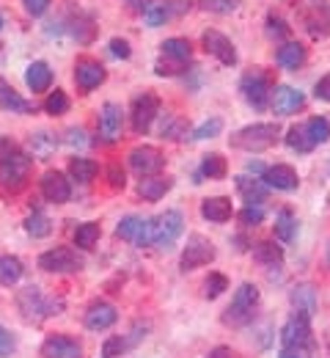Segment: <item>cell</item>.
Segmentation results:
<instances>
[{"label": "cell", "mask_w": 330, "mask_h": 358, "mask_svg": "<svg viewBox=\"0 0 330 358\" xmlns=\"http://www.w3.org/2000/svg\"><path fill=\"white\" fill-rule=\"evenodd\" d=\"M17 306H20V312H22V317L28 322H42V320H47L52 314H58V309H61V303L47 298L39 287H25L17 295Z\"/></svg>", "instance_id": "obj_1"}, {"label": "cell", "mask_w": 330, "mask_h": 358, "mask_svg": "<svg viewBox=\"0 0 330 358\" xmlns=\"http://www.w3.org/2000/svg\"><path fill=\"white\" fill-rule=\"evenodd\" d=\"M278 141V124H250L232 135V146L245 152H264Z\"/></svg>", "instance_id": "obj_2"}, {"label": "cell", "mask_w": 330, "mask_h": 358, "mask_svg": "<svg viewBox=\"0 0 330 358\" xmlns=\"http://www.w3.org/2000/svg\"><path fill=\"white\" fill-rule=\"evenodd\" d=\"M311 317L303 312H294L289 317V322L283 325L281 342L283 350H294V353H303V350H314V339H311Z\"/></svg>", "instance_id": "obj_3"}, {"label": "cell", "mask_w": 330, "mask_h": 358, "mask_svg": "<svg viewBox=\"0 0 330 358\" xmlns=\"http://www.w3.org/2000/svg\"><path fill=\"white\" fill-rule=\"evenodd\" d=\"M259 303V289L253 284H242L234 292V301L232 306L223 314V322L226 325H248L253 320V309Z\"/></svg>", "instance_id": "obj_4"}, {"label": "cell", "mask_w": 330, "mask_h": 358, "mask_svg": "<svg viewBox=\"0 0 330 358\" xmlns=\"http://www.w3.org/2000/svg\"><path fill=\"white\" fill-rule=\"evenodd\" d=\"M239 91H242V96H245V102H248L250 108H256V110H264V108L270 105V94H273V86H270V78H267V72H262V69H253V72L242 75V80H239Z\"/></svg>", "instance_id": "obj_5"}, {"label": "cell", "mask_w": 330, "mask_h": 358, "mask_svg": "<svg viewBox=\"0 0 330 358\" xmlns=\"http://www.w3.org/2000/svg\"><path fill=\"white\" fill-rule=\"evenodd\" d=\"M157 113H160V99H157V94H151V91L138 94V96L133 99V110H130L133 130L138 135H146L149 127H151V122L157 119Z\"/></svg>", "instance_id": "obj_6"}, {"label": "cell", "mask_w": 330, "mask_h": 358, "mask_svg": "<svg viewBox=\"0 0 330 358\" xmlns=\"http://www.w3.org/2000/svg\"><path fill=\"white\" fill-rule=\"evenodd\" d=\"M31 174V157L22 155L20 149L14 155H8L3 163H0V182L8 187V190H20L25 185V179Z\"/></svg>", "instance_id": "obj_7"}, {"label": "cell", "mask_w": 330, "mask_h": 358, "mask_svg": "<svg viewBox=\"0 0 330 358\" xmlns=\"http://www.w3.org/2000/svg\"><path fill=\"white\" fill-rule=\"evenodd\" d=\"M182 229H185V218H182L179 210L163 213L160 218H154V245L157 248H171L179 240Z\"/></svg>", "instance_id": "obj_8"}, {"label": "cell", "mask_w": 330, "mask_h": 358, "mask_svg": "<svg viewBox=\"0 0 330 358\" xmlns=\"http://www.w3.org/2000/svg\"><path fill=\"white\" fill-rule=\"evenodd\" d=\"M188 8H190V0H154V3H149L143 8V20H146L149 28H160L168 20L185 14Z\"/></svg>", "instance_id": "obj_9"}, {"label": "cell", "mask_w": 330, "mask_h": 358, "mask_svg": "<svg viewBox=\"0 0 330 358\" xmlns=\"http://www.w3.org/2000/svg\"><path fill=\"white\" fill-rule=\"evenodd\" d=\"M39 268L47 270V273H75V270L83 268V259L77 257V251H72L66 245H58V248L45 251L39 257Z\"/></svg>", "instance_id": "obj_10"}, {"label": "cell", "mask_w": 330, "mask_h": 358, "mask_svg": "<svg viewBox=\"0 0 330 358\" xmlns=\"http://www.w3.org/2000/svg\"><path fill=\"white\" fill-rule=\"evenodd\" d=\"M116 234H119L121 240L138 245V248L154 245V221H143V218H135V215H127V218L119 224Z\"/></svg>", "instance_id": "obj_11"}, {"label": "cell", "mask_w": 330, "mask_h": 358, "mask_svg": "<svg viewBox=\"0 0 330 358\" xmlns=\"http://www.w3.org/2000/svg\"><path fill=\"white\" fill-rule=\"evenodd\" d=\"M215 259V245L204 234H193L188 240V248L182 251V270L204 268Z\"/></svg>", "instance_id": "obj_12"}, {"label": "cell", "mask_w": 330, "mask_h": 358, "mask_svg": "<svg viewBox=\"0 0 330 358\" xmlns=\"http://www.w3.org/2000/svg\"><path fill=\"white\" fill-rule=\"evenodd\" d=\"M163 163H165V157L157 146H135L130 152V166L138 177H154L163 169Z\"/></svg>", "instance_id": "obj_13"}, {"label": "cell", "mask_w": 330, "mask_h": 358, "mask_svg": "<svg viewBox=\"0 0 330 358\" xmlns=\"http://www.w3.org/2000/svg\"><path fill=\"white\" fill-rule=\"evenodd\" d=\"M75 83H77V89L83 91V94L99 89L105 83V66L99 61H94V58H80L75 64Z\"/></svg>", "instance_id": "obj_14"}, {"label": "cell", "mask_w": 330, "mask_h": 358, "mask_svg": "<svg viewBox=\"0 0 330 358\" xmlns=\"http://www.w3.org/2000/svg\"><path fill=\"white\" fill-rule=\"evenodd\" d=\"M201 42H204V50H207L209 55H215L220 64H226V66H234L237 64L234 45H232V39H229V36H223L220 31H204Z\"/></svg>", "instance_id": "obj_15"}, {"label": "cell", "mask_w": 330, "mask_h": 358, "mask_svg": "<svg viewBox=\"0 0 330 358\" xmlns=\"http://www.w3.org/2000/svg\"><path fill=\"white\" fill-rule=\"evenodd\" d=\"M303 105H306V96L300 91H294L292 86H276L273 94H270V108H273L276 116L297 113Z\"/></svg>", "instance_id": "obj_16"}, {"label": "cell", "mask_w": 330, "mask_h": 358, "mask_svg": "<svg viewBox=\"0 0 330 358\" xmlns=\"http://www.w3.org/2000/svg\"><path fill=\"white\" fill-rule=\"evenodd\" d=\"M42 196L52 201V204H66L69 196H72V187H69V179L63 177L61 171H47L42 177Z\"/></svg>", "instance_id": "obj_17"}, {"label": "cell", "mask_w": 330, "mask_h": 358, "mask_svg": "<svg viewBox=\"0 0 330 358\" xmlns=\"http://www.w3.org/2000/svg\"><path fill=\"white\" fill-rule=\"evenodd\" d=\"M99 135L107 143H113L121 135V108L116 102H107L102 108V113H99Z\"/></svg>", "instance_id": "obj_18"}, {"label": "cell", "mask_w": 330, "mask_h": 358, "mask_svg": "<svg viewBox=\"0 0 330 358\" xmlns=\"http://www.w3.org/2000/svg\"><path fill=\"white\" fill-rule=\"evenodd\" d=\"M80 345L69 336H50L42 348V356L45 358H80Z\"/></svg>", "instance_id": "obj_19"}, {"label": "cell", "mask_w": 330, "mask_h": 358, "mask_svg": "<svg viewBox=\"0 0 330 358\" xmlns=\"http://www.w3.org/2000/svg\"><path fill=\"white\" fill-rule=\"evenodd\" d=\"M306 58H308V52H306V47L300 45V42H286L276 52V61L283 69H300L306 64Z\"/></svg>", "instance_id": "obj_20"}, {"label": "cell", "mask_w": 330, "mask_h": 358, "mask_svg": "<svg viewBox=\"0 0 330 358\" xmlns=\"http://www.w3.org/2000/svg\"><path fill=\"white\" fill-rule=\"evenodd\" d=\"M201 215L212 224H226L232 218V201L223 199V196H215V199H207L201 201Z\"/></svg>", "instance_id": "obj_21"}, {"label": "cell", "mask_w": 330, "mask_h": 358, "mask_svg": "<svg viewBox=\"0 0 330 358\" xmlns=\"http://www.w3.org/2000/svg\"><path fill=\"white\" fill-rule=\"evenodd\" d=\"M171 185H174V179L168 177H157V174L154 177H143L141 185H138V196L143 201H157L171 190Z\"/></svg>", "instance_id": "obj_22"}, {"label": "cell", "mask_w": 330, "mask_h": 358, "mask_svg": "<svg viewBox=\"0 0 330 358\" xmlns=\"http://www.w3.org/2000/svg\"><path fill=\"white\" fill-rule=\"evenodd\" d=\"M264 182L276 190H294L297 187V174L292 166H270L264 171Z\"/></svg>", "instance_id": "obj_23"}, {"label": "cell", "mask_w": 330, "mask_h": 358, "mask_svg": "<svg viewBox=\"0 0 330 358\" xmlns=\"http://www.w3.org/2000/svg\"><path fill=\"white\" fill-rule=\"evenodd\" d=\"M116 309L110 306V303H94L89 312H86V328H91V331H105V328H110L113 322H116Z\"/></svg>", "instance_id": "obj_24"}, {"label": "cell", "mask_w": 330, "mask_h": 358, "mask_svg": "<svg viewBox=\"0 0 330 358\" xmlns=\"http://www.w3.org/2000/svg\"><path fill=\"white\" fill-rule=\"evenodd\" d=\"M25 83H28V89L33 91V94L47 91L50 83H52V69H50L45 61H33L28 66V72H25Z\"/></svg>", "instance_id": "obj_25"}, {"label": "cell", "mask_w": 330, "mask_h": 358, "mask_svg": "<svg viewBox=\"0 0 330 358\" xmlns=\"http://www.w3.org/2000/svg\"><path fill=\"white\" fill-rule=\"evenodd\" d=\"M0 108L11 110V113H33V105L28 99H22L6 80H0Z\"/></svg>", "instance_id": "obj_26"}, {"label": "cell", "mask_w": 330, "mask_h": 358, "mask_svg": "<svg viewBox=\"0 0 330 358\" xmlns=\"http://www.w3.org/2000/svg\"><path fill=\"white\" fill-rule=\"evenodd\" d=\"M237 190L248 204H262L267 199V187L262 185V179L250 177H237Z\"/></svg>", "instance_id": "obj_27"}, {"label": "cell", "mask_w": 330, "mask_h": 358, "mask_svg": "<svg viewBox=\"0 0 330 358\" xmlns=\"http://www.w3.org/2000/svg\"><path fill=\"white\" fill-rule=\"evenodd\" d=\"M292 306H294V312H303L311 317V314L317 312V292H314V287H311V284L294 287V292H292Z\"/></svg>", "instance_id": "obj_28"}, {"label": "cell", "mask_w": 330, "mask_h": 358, "mask_svg": "<svg viewBox=\"0 0 330 358\" xmlns=\"http://www.w3.org/2000/svg\"><path fill=\"white\" fill-rule=\"evenodd\" d=\"M160 47H163V55H165L168 61H177V64H188L190 55H193V47H190V42H188V39H179V36L165 39Z\"/></svg>", "instance_id": "obj_29"}, {"label": "cell", "mask_w": 330, "mask_h": 358, "mask_svg": "<svg viewBox=\"0 0 330 358\" xmlns=\"http://www.w3.org/2000/svg\"><path fill=\"white\" fill-rule=\"evenodd\" d=\"M253 259L262 262V265H281L283 262L281 245H276L273 240H262V243L253 245Z\"/></svg>", "instance_id": "obj_30"}, {"label": "cell", "mask_w": 330, "mask_h": 358, "mask_svg": "<svg viewBox=\"0 0 330 358\" xmlns=\"http://www.w3.org/2000/svg\"><path fill=\"white\" fill-rule=\"evenodd\" d=\"M20 278H22V262L17 257H11V254L0 257V284L3 287H14Z\"/></svg>", "instance_id": "obj_31"}, {"label": "cell", "mask_w": 330, "mask_h": 358, "mask_svg": "<svg viewBox=\"0 0 330 358\" xmlns=\"http://www.w3.org/2000/svg\"><path fill=\"white\" fill-rule=\"evenodd\" d=\"M226 171H229V166H226V157H223V155H218V152L204 155V163H201V177L223 179V177H226Z\"/></svg>", "instance_id": "obj_32"}, {"label": "cell", "mask_w": 330, "mask_h": 358, "mask_svg": "<svg viewBox=\"0 0 330 358\" xmlns=\"http://www.w3.org/2000/svg\"><path fill=\"white\" fill-rule=\"evenodd\" d=\"M96 171H99V166H96L94 160H89V157H72V163H69V174L72 179H77V182H91L96 177Z\"/></svg>", "instance_id": "obj_33"}, {"label": "cell", "mask_w": 330, "mask_h": 358, "mask_svg": "<svg viewBox=\"0 0 330 358\" xmlns=\"http://www.w3.org/2000/svg\"><path fill=\"white\" fill-rule=\"evenodd\" d=\"M286 146L294 149V152H300V155H306V152L314 149V141L306 133V124H303V127H300V124L289 127V133H286Z\"/></svg>", "instance_id": "obj_34"}, {"label": "cell", "mask_w": 330, "mask_h": 358, "mask_svg": "<svg viewBox=\"0 0 330 358\" xmlns=\"http://www.w3.org/2000/svg\"><path fill=\"white\" fill-rule=\"evenodd\" d=\"M99 224H94V221H89V224L77 226V231H75V245L77 248H83V251H91L96 245V240H99Z\"/></svg>", "instance_id": "obj_35"}, {"label": "cell", "mask_w": 330, "mask_h": 358, "mask_svg": "<svg viewBox=\"0 0 330 358\" xmlns=\"http://www.w3.org/2000/svg\"><path fill=\"white\" fill-rule=\"evenodd\" d=\"M188 122L182 116H165V122L160 127V135L168 138V141H182V138H188Z\"/></svg>", "instance_id": "obj_36"}, {"label": "cell", "mask_w": 330, "mask_h": 358, "mask_svg": "<svg viewBox=\"0 0 330 358\" xmlns=\"http://www.w3.org/2000/svg\"><path fill=\"white\" fill-rule=\"evenodd\" d=\"M294 231H297L294 215H292L289 210H281L278 218H276V237H278L281 243H292V240H294Z\"/></svg>", "instance_id": "obj_37"}, {"label": "cell", "mask_w": 330, "mask_h": 358, "mask_svg": "<svg viewBox=\"0 0 330 358\" xmlns=\"http://www.w3.org/2000/svg\"><path fill=\"white\" fill-rule=\"evenodd\" d=\"M306 133L314 141V146L317 143H325V141H330V122L322 119V116H314V119L306 122Z\"/></svg>", "instance_id": "obj_38"}, {"label": "cell", "mask_w": 330, "mask_h": 358, "mask_svg": "<svg viewBox=\"0 0 330 358\" xmlns=\"http://www.w3.org/2000/svg\"><path fill=\"white\" fill-rule=\"evenodd\" d=\"M25 231L39 240V237H47L50 231H52V224H50V218L45 213H33V215L25 221Z\"/></svg>", "instance_id": "obj_39"}, {"label": "cell", "mask_w": 330, "mask_h": 358, "mask_svg": "<svg viewBox=\"0 0 330 358\" xmlns=\"http://www.w3.org/2000/svg\"><path fill=\"white\" fill-rule=\"evenodd\" d=\"M229 289V278L223 273H209V278L204 281V295L212 301V298H220L223 292Z\"/></svg>", "instance_id": "obj_40"}, {"label": "cell", "mask_w": 330, "mask_h": 358, "mask_svg": "<svg viewBox=\"0 0 330 358\" xmlns=\"http://www.w3.org/2000/svg\"><path fill=\"white\" fill-rule=\"evenodd\" d=\"M45 110H47L50 116H63L69 110V96L61 89L50 91V96L45 99Z\"/></svg>", "instance_id": "obj_41"}, {"label": "cell", "mask_w": 330, "mask_h": 358, "mask_svg": "<svg viewBox=\"0 0 330 358\" xmlns=\"http://www.w3.org/2000/svg\"><path fill=\"white\" fill-rule=\"evenodd\" d=\"M130 345H133V339H124V336H110V339L102 345V356H105V358L121 356V353H124Z\"/></svg>", "instance_id": "obj_42"}, {"label": "cell", "mask_w": 330, "mask_h": 358, "mask_svg": "<svg viewBox=\"0 0 330 358\" xmlns=\"http://www.w3.org/2000/svg\"><path fill=\"white\" fill-rule=\"evenodd\" d=\"M223 130V122L220 119H207L201 127H195L193 130V138L195 141H204V138H215V135Z\"/></svg>", "instance_id": "obj_43"}, {"label": "cell", "mask_w": 330, "mask_h": 358, "mask_svg": "<svg viewBox=\"0 0 330 358\" xmlns=\"http://www.w3.org/2000/svg\"><path fill=\"white\" fill-rule=\"evenodd\" d=\"M52 143H55V141L50 138V133H39L31 138V149H33V155H36L39 160H47V152Z\"/></svg>", "instance_id": "obj_44"}, {"label": "cell", "mask_w": 330, "mask_h": 358, "mask_svg": "<svg viewBox=\"0 0 330 358\" xmlns=\"http://www.w3.org/2000/svg\"><path fill=\"white\" fill-rule=\"evenodd\" d=\"M239 221L245 226H259L264 221V210H262V204H248L242 213H239Z\"/></svg>", "instance_id": "obj_45"}, {"label": "cell", "mask_w": 330, "mask_h": 358, "mask_svg": "<svg viewBox=\"0 0 330 358\" xmlns=\"http://www.w3.org/2000/svg\"><path fill=\"white\" fill-rule=\"evenodd\" d=\"M201 6L207 11H215V14H232L239 6V0H201Z\"/></svg>", "instance_id": "obj_46"}, {"label": "cell", "mask_w": 330, "mask_h": 358, "mask_svg": "<svg viewBox=\"0 0 330 358\" xmlns=\"http://www.w3.org/2000/svg\"><path fill=\"white\" fill-rule=\"evenodd\" d=\"M306 25H308V34H311L314 39H322V36L328 34V20H325V17L308 14V17H306Z\"/></svg>", "instance_id": "obj_47"}, {"label": "cell", "mask_w": 330, "mask_h": 358, "mask_svg": "<svg viewBox=\"0 0 330 358\" xmlns=\"http://www.w3.org/2000/svg\"><path fill=\"white\" fill-rule=\"evenodd\" d=\"M267 34H270L273 39H283V36H289V25L283 22L281 17L270 14V17H267Z\"/></svg>", "instance_id": "obj_48"}, {"label": "cell", "mask_w": 330, "mask_h": 358, "mask_svg": "<svg viewBox=\"0 0 330 358\" xmlns=\"http://www.w3.org/2000/svg\"><path fill=\"white\" fill-rule=\"evenodd\" d=\"M107 182H110V187H116V190H121V187L127 185L124 169H121L119 163H110V166H107Z\"/></svg>", "instance_id": "obj_49"}, {"label": "cell", "mask_w": 330, "mask_h": 358, "mask_svg": "<svg viewBox=\"0 0 330 358\" xmlns=\"http://www.w3.org/2000/svg\"><path fill=\"white\" fill-rule=\"evenodd\" d=\"M11 350H14V339H11V334L0 325V358L11 356Z\"/></svg>", "instance_id": "obj_50"}, {"label": "cell", "mask_w": 330, "mask_h": 358, "mask_svg": "<svg viewBox=\"0 0 330 358\" xmlns=\"http://www.w3.org/2000/svg\"><path fill=\"white\" fill-rule=\"evenodd\" d=\"M110 52H113L116 58H130V55H133V50H130V45H127L124 39H113V42H110Z\"/></svg>", "instance_id": "obj_51"}, {"label": "cell", "mask_w": 330, "mask_h": 358, "mask_svg": "<svg viewBox=\"0 0 330 358\" xmlns=\"http://www.w3.org/2000/svg\"><path fill=\"white\" fill-rule=\"evenodd\" d=\"M25 3V8H28V14H33V17H39V14H45L50 8V0H22Z\"/></svg>", "instance_id": "obj_52"}, {"label": "cell", "mask_w": 330, "mask_h": 358, "mask_svg": "<svg viewBox=\"0 0 330 358\" xmlns=\"http://www.w3.org/2000/svg\"><path fill=\"white\" fill-rule=\"evenodd\" d=\"M314 94L320 96V99H325V102H330V75H325L320 83H317V89H314Z\"/></svg>", "instance_id": "obj_53"}, {"label": "cell", "mask_w": 330, "mask_h": 358, "mask_svg": "<svg viewBox=\"0 0 330 358\" xmlns=\"http://www.w3.org/2000/svg\"><path fill=\"white\" fill-rule=\"evenodd\" d=\"M66 143H77V146H86V133L83 130H77V127H72L69 133H66Z\"/></svg>", "instance_id": "obj_54"}, {"label": "cell", "mask_w": 330, "mask_h": 358, "mask_svg": "<svg viewBox=\"0 0 330 358\" xmlns=\"http://www.w3.org/2000/svg\"><path fill=\"white\" fill-rule=\"evenodd\" d=\"M14 152H17V146H14L8 138H3V135H0V163H3L8 155H14Z\"/></svg>", "instance_id": "obj_55"}, {"label": "cell", "mask_w": 330, "mask_h": 358, "mask_svg": "<svg viewBox=\"0 0 330 358\" xmlns=\"http://www.w3.org/2000/svg\"><path fill=\"white\" fill-rule=\"evenodd\" d=\"M207 358H237V353L232 348H215Z\"/></svg>", "instance_id": "obj_56"}, {"label": "cell", "mask_w": 330, "mask_h": 358, "mask_svg": "<svg viewBox=\"0 0 330 358\" xmlns=\"http://www.w3.org/2000/svg\"><path fill=\"white\" fill-rule=\"evenodd\" d=\"M248 169H250V171H256V174H264V171H267V169H264V166H262V163H250V166H248Z\"/></svg>", "instance_id": "obj_57"}, {"label": "cell", "mask_w": 330, "mask_h": 358, "mask_svg": "<svg viewBox=\"0 0 330 358\" xmlns=\"http://www.w3.org/2000/svg\"><path fill=\"white\" fill-rule=\"evenodd\" d=\"M278 358H300V353H294V350H283Z\"/></svg>", "instance_id": "obj_58"}, {"label": "cell", "mask_w": 330, "mask_h": 358, "mask_svg": "<svg viewBox=\"0 0 330 358\" xmlns=\"http://www.w3.org/2000/svg\"><path fill=\"white\" fill-rule=\"evenodd\" d=\"M311 3H317V6H322V3H325V0H311Z\"/></svg>", "instance_id": "obj_59"}, {"label": "cell", "mask_w": 330, "mask_h": 358, "mask_svg": "<svg viewBox=\"0 0 330 358\" xmlns=\"http://www.w3.org/2000/svg\"><path fill=\"white\" fill-rule=\"evenodd\" d=\"M0 28H3V14H0Z\"/></svg>", "instance_id": "obj_60"}, {"label": "cell", "mask_w": 330, "mask_h": 358, "mask_svg": "<svg viewBox=\"0 0 330 358\" xmlns=\"http://www.w3.org/2000/svg\"><path fill=\"white\" fill-rule=\"evenodd\" d=\"M328 262H330V245H328Z\"/></svg>", "instance_id": "obj_61"}]
</instances>
